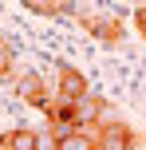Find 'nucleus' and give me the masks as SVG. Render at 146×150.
Segmentation results:
<instances>
[{"mask_svg":"<svg viewBox=\"0 0 146 150\" xmlns=\"http://www.w3.org/2000/svg\"><path fill=\"white\" fill-rule=\"evenodd\" d=\"M134 146H138V130L123 119L99 127V134H95V150H134Z\"/></svg>","mask_w":146,"mask_h":150,"instance_id":"1","label":"nucleus"},{"mask_svg":"<svg viewBox=\"0 0 146 150\" xmlns=\"http://www.w3.org/2000/svg\"><path fill=\"white\" fill-rule=\"evenodd\" d=\"M12 75V52H8V44L0 40V79H8Z\"/></svg>","mask_w":146,"mask_h":150,"instance_id":"8","label":"nucleus"},{"mask_svg":"<svg viewBox=\"0 0 146 150\" xmlns=\"http://www.w3.org/2000/svg\"><path fill=\"white\" fill-rule=\"evenodd\" d=\"M142 40H146V32H142Z\"/></svg>","mask_w":146,"mask_h":150,"instance_id":"9","label":"nucleus"},{"mask_svg":"<svg viewBox=\"0 0 146 150\" xmlns=\"http://www.w3.org/2000/svg\"><path fill=\"white\" fill-rule=\"evenodd\" d=\"M24 8L36 12V16H59V4L55 0H24Z\"/></svg>","mask_w":146,"mask_h":150,"instance_id":"7","label":"nucleus"},{"mask_svg":"<svg viewBox=\"0 0 146 150\" xmlns=\"http://www.w3.org/2000/svg\"><path fill=\"white\" fill-rule=\"evenodd\" d=\"M0 150H44V134L20 127V130H4L0 134Z\"/></svg>","mask_w":146,"mask_h":150,"instance_id":"5","label":"nucleus"},{"mask_svg":"<svg viewBox=\"0 0 146 150\" xmlns=\"http://www.w3.org/2000/svg\"><path fill=\"white\" fill-rule=\"evenodd\" d=\"M16 91H20V99H28L32 107H39V111L47 115V107H51V95H47V87H44V75H20Z\"/></svg>","mask_w":146,"mask_h":150,"instance_id":"3","label":"nucleus"},{"mask_svg":"<svg viewBox=\"0 0 146 150\" xmlns=\"http://www.w3.org/2000/svg\"><path fill=\"white\" fill-rule=\"evenodd\" d=\"M83 95H91L87 75L79 71V67H71V63H63L59 75H55V99H63V103H79Z\"/></svg>","mask_w":146,"mask_h":150,"instance_id":"2","label":"nucleus"},{"mask_svg":"<svg viewBox=\"0 0 146 150\" xmlns=\"http://www.w3.org/2000/svg\"><path fill=\"white\" fill-rule=\"evenodd\" d=\"M95 134L99 127H71L67 134L55 138V150H95Z\"/></svg>","mask_w":146,"mask_h":150,"instance_id":"6","label":"nucleus"},{"mask_svg":"<svg viewBox=\"0 0 146 150\" xmlns=\"http://www.w3.org/2000/svg\"><path fill=\"white\" fill-rule=\"evenodd\" d=\"M83 28L91 32L95 40H103V44H118V40H123V32H126L123 24L115 20V16H87Z\"/></svg>","mask_w":146,"mask_h":150,"instance_id":"4","label":"nucleus"}]
</instances>
